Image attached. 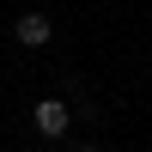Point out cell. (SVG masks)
Returning a JSON list of instances; mask_svg holds the SVG:
<instances>
[{"label":"cell","instance_id":"cell-1","mask_svg":"<svg viewBox=\"0 0 152 152\" xmlns=\"http://www.w3.org/2000/svg\"><path fill=\"white\" fill-rule=\"evenodd\" d=\"M31 128L43 134V140H67V128H73V110H67V97H43V104L31 110Z\"/></svg>","mask_w":152,"mask_h":152},{"label":"cell","instance_id":"cell-3","mask_svg":"<svg viewBox=\"0 0 152 152\" xmlns=\"http://www.w3.org/2000/svg\"><path fill=\"white\" fill-rule=\"evenodd\" d=\"M73 152H97V146H73Z\"/></svg>","mask_w":152,"mask_h":152},{"label":"cell","instance_id":"cell-2","mask_svg":"<svg viewBox=\"0 0 152 152\" xmlns=\"http://www.w3.org/2000/svg\"><path fill=\"white\" fill-rule=\"evenodd\" d=\"M12 37H18L24 49H49L55 24H49V12H18V18H12Z\"/></svg>","mask_w":152,"mask_h":152}]
</instances>
